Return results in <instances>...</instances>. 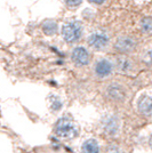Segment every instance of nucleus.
I'll use <instances>...</instances> for the list:
<instances>
[{"mask_svg": "<svg viewBox=\"0 0 152 153\" xmlns=\"http://www.w3.org/2000/svg\"><path fill=\"white\" fill-rule=\"evenodd\" d=\"M105 153H122V151H121V150H119L118 147L112 146V147H109Z\"/></svg>", "mask_w": 152, "mask_h": 153, "instance_id": "f3484780", "label": "nucleus"}, {"mask_svg": "<svg viewBox=\"0 0 152 153\" xmlns=\"http://www.w3.org/2000/svg\"><path fill=\"white\" fill-rule=\"evenodd\" d=\"M109 42H110V36L105 30H96L93 33H90L87 38V44L95 51L105 49Z\"/></svg>", "mask_w": 152, "mask_h": 153, "instance_id": "7ed1b4c3", "label": "nucleus"}, {"mask_svg": "<svg viewBox=\"0 0 152 153\" xmlns=\"http://www.w3.org/2000/svg\"><path fill=\"white\" fill-rule=\"evenodd\" d=\"M141 30L145 34H152V17L146 16L141 21Z\"/></svg>", "mask_w": 152, "mask_h": 153, "instance_id": "ddd939ff", "label": "nucleus"}, {"mask_svg": "<svg viewBox=\"0 0 152 153\" xmlns=\"http://www.w3.org/2000/svg\"><path fill=\"white\" fill-rule=\"evenodd\" d=\"M102 129L109 136H115L120 130V120L117 115L110 114L103 118Z\"/></svg>", "mask_w": 152, "mask_h": 153, "instance_id": "39448f33", "label": "nucleus"}, {"mask_svg": "<svg viewBox=\"0 0 152 153\" xmlns=\"http://www.w3.org/2000/svg\"><path fill=\"white\" fill-rule=\"evenodd\" d=\"M113 68L114 66L111 61H109L107 58H102V59H98L96 62L94 71H95L96 76H98V78H107V76H109L112 73Z\"/></svg>", "mask_w": 152, "mask_h": 153, "instance_id": "0eeeda50", "label": "nucleus"}, {"mask_svg": "<svg viewBox=\"0 0 152 153\" xmlns=\"http://www.w3.org/2000/svg\"><path fill=\"white\" fill-rule=\"evenodd\" d=\"M139 111L144 115L152 114V97L150 96H142L137 103Z\"/></svg>", "mask_w": 152, "mask_h": 153, "instance_id": "1a4fd4ad", "label": "nucleus"}, {"mask_svg": "<svg viewBox=\"0 0 152 153\" xmlns=\"http://www.w3.org/2000/svg\"><path fill=\"white\" fill-rule=\"evenodd\" d=\"M62 106H63V103L61 101V98L57 96H53L51 97V110L54 112H57L62 108Z\"/></svg>", "mask_w": 152, "mask_h": 153, "instance_id": "4468645a", "label": "nucleus"}, {"mask_svg": "<svg viewBox=\"0 0 152 153\" xmlns=\"http://www.w3.org/2000/svg\"><path fill=\"white\" fill-rule=\"evenodd\" d=\"M71 58L76 65L85 66V65H88L90 62V54L85 47H76L72 51Z\"/></svg>", "mask_w": 152, "mask_h": 153, "instance_id": "423d86ee", "label": "nucleus"}, {"mask_svg": "<svg viewBox=\"0 0 152 153\" xmlns=\"http://www.w3.org/2000/svg\"><path fill=\"white\" fill-rule=\"evenodd\" d=\"M64 2L66 4V6L71 7V8H75V7L79 6L83 2V0H64Z\"/></svg>", "mask_w": 152, "mask_h": 153, "instance_id": "2eb2a0df", "label": "nucleus"}, {"mask_svg": "<svg viewBox=\"0 0 152 153\" xmlns=\"http://www.w3.org/2000/svg\"><path fill=\"white\" fill-rule=\"evenodd\" d=\"M58 31V25L54 19H46L42 23V32L46 36H54Z\"/></svg>", "mask_w": 152, "mask_h": 153, "instance_id": "f8f14e48", "label": "nucleus"}, {"mask_svg": "<svg viewBox=\"0 0 152 153\" xmlns=\"http://www.w3.org/2000/svg\"><path fill=\"white\" fill-rule=\"evenodd\" d=\"M107 94L111 100L118 101V102H121L126 98V90L121 85H118V83L110 85L107 89Z\"/></svg>", "mask_w": 152, "mask_h": 153, "instance_id": "6e6552de", "label": "nucleus"}, {"mask_svg": "<svg viewBox=\"0 0 152 153\" xmlns=\"http://www.w3.org/2000/svg\"><path fill=\"white\" fill-rule=\"evenodd\" d=\"M81 152L83 153H100V145L98 142L94 138H90L83 142L81 146Z\"/></svg>", "mask_w": 152, "mask_h": 153, "instance_id": "9b49d317", "label": "nucleus"}, {"mask_svg": "<svg viewBox=\"0 0 152 153\" xmlns=\"http://www.w3.org/2000/svg\"><path fill=\"white\" fill-rule=\"evenodd\" d=\"M136 40L129 36H121L114 41V49L121 54H129L136 49Z\"/></svg>", "mask_w": 152, "mask_h": 153, "instance_id": "20e7f679", "label": "nucleus"}, {"mask_svg": "<svg viewBox=\"0 0 152 153\" xmlns=\"http://www.w3.org/2000/svg\"><path fill=\"white\" fill-rule=\"evenodd\" d=\"M83 26L79 21H69L62 26V37L68 44L78 42L83 37Z\"/></svg>", "mask_w": 152, "mask_h": 153, "instance_id": "f257e3e1", "label": "nucleus"}, {"mask_svg": "<svg viewBox=\"0 0 152 153\" xmlns=\"http://www.w3.org/2000/svg\"><path fill=\"white\" fill-rule=\"evenodd\" d=\"M89 2H92V4H95V5H101L103 4L105 0H88Z\"/></svg>", "mask_w": 152, "mask_h": 153, "instance_id": "a211bd4d", "label": "nucleus"}, {"mask_svg": "<svg viewBox=\"0 0 152 153\" xmlns=\"http://www.w3.org/2000/svg\"><path fill=\"white\" fill-rule=\"evenodd\" d=\"M143 61H144L146 64H150V65H152V51H146L145 55L143 56Z\"/></svg>", "mask_w": 152, "mask_h": 153, "instance_id": "dca6fc26", "label": "nucleus"}, {"mask_svg": "<svg viewBox=\"0 0 152 153\" xmlns=\"http://www.w3.org/2000/svg\"><path fill=\"white\" fill-rule=\"evenodd\" d=\"M55 135L60 138H73L78 135V127L69 118H61L55 125Z\"/></svg>", "mask_w": 152, "mask_h": 153, "instance_id": "f03ea898", "label": "nucleus"}, {"mask_svg": "<svg viewBox=\"0 0 152 153\" xmlns=\"http://www.w3.org/2000/svg\"><path fill=\"white\" fill-rule=\"evenodd\" d=\"M149 144H150V146H151V149H152V135H151V137H150V140H149Z\"/></svg>", "mask_w": 152, "mask_h": 153, "instance_id": "6ab92c4d", "label": "nucleus"}, {"mask_svg": "<svg viewBox=\"0 0 152 153\" xmlns=\"http://www.w3.org/2000/svg\"><path fill=\"white\" fill-rule=\"evenodd\" d=\"M115 65H117V69L120 71V72H124V73H127V72H130L133 70V62L129 59L126 56H119L115 59Z\"/></svg>", "mask_w": 152, "mask_h": 153, "instance_id": "9d476101", "label": "nucleus"}]
</instances>
